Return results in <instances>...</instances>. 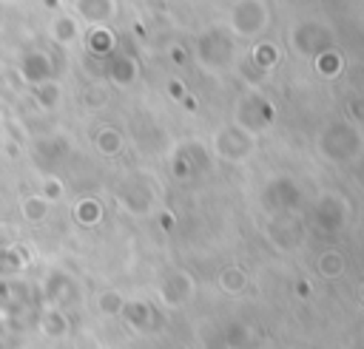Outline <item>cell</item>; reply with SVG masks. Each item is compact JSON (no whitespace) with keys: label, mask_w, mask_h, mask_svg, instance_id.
<instances>
[{"label":"cell","mask_w":364,"mask_h":349,"mask_svg":"<svg viewBox=\"0 0 364 349\" xmlns=\"http://www.w3.org/2000/svg\"><path fill=\"white\" fill-rule=\"evenodd\" d=\"M68 142L63 136H40L31 142V159L43 173H54V167L68 156Z\"/></svg>","instance_id":"1"},{"label":"cell","mask_w":364,"mask_h":349,"mask_svg":"<svg viewBox=\"0 0 364 349\" xmlns=\"http://www.w3.org/2000/svg\"><path fill=\"white\" fill-rule=\"evenodd\" d=\"M17 74H20V82H26V85H40V82H48L51 77H54V65H51V57L48 54H43V51H31V54H26L23 57V62H20V68H17Z\"/></svg>","instance_id":"2"},{"label":"cell","mask_w":364,"mask_h":349,"mask_svg":"<svg viewBox=\"0 0 364 349\" xmlns=\"http://www.w3.org/2000/svg\"><path fill=\"white\" fill-rule=\"evenodd\" d=\"M28 264V255L20 244H0V278H17Z\"/></svg>","instance_id":"3"},{"label":"cell","mask_w":364,"mask_h":349,"mask_svg":"<svg viewBox=\"0 0 364 349\" xmlns=\"http://www.w3.org/2000/svg\"><path fill=\"white\" fill-rule=\"evenodd\" d=\"M48 213H51V201H48L46 196H40V193H28V196L20 199V216H23L26 221H31V224H43V221L48 218Z\"/></svg>","instance_id":"4"},{"label":"cell","mask_w":364,"mask_h":349,"mask_svg":"<svg viewBox=\"0 0 364 349\" xmlns=\"http://www.w3.org/2000/svg\"><path fill=\"white\" fill-rule=\"evenodd\" d=\"M100 218H102V204H100L97 199L82 196V199L74 204V221H77V224L94 227V224H100Z\"/></svg>","instance_id":"5"},{"label":"cell","mask_w":364,"mask_h":349,"mask_svg":"<svg viewBox=\"0 0 364 349\" xmlns=\"http://www.w3.org/2000/svg\"><path fill=\"white\" fill-rule=\"evenodd\" d=\"M40 332L48 335V338H63V335L68 332L65 315H63L57 306H48V309L43 312V318H40Z\"/></svg>","instance_id":"6"},{"label":"cell","mask_w":364,"mask_h":349,"mask_svg":"<svg viewBox=\"0 0 364 349\" xmlns=\"http://www.w3.org/2000/svg\"><path fill=\"white\" fill-rule=\"evenodd\" d=\"M94 145H97V150H100L102 156H117V153L122 150V136H119V131H117V128L105 125V128H100V131H97Z\"/></svg>","instance_id":"7"},{"label":"cell","mask_w":364,"mask_h":349,"mask_svg":"<svg viewBox=\"0 0 364 349\" xmlns=\"http://www.w3.org/2000/svg\"><path fill=\"white\" fill-rule=\"evenodd\" d=\"M34 102H37V108H43V111H51V108L60 102V85H57L54 79L34 85Z\"/></svg>","instance_id":"8"},{"label":"cell","mask_w":364,"mask_h":349,"mask_svg":"<svg viewBox=\"0 0 364 349\" xmlns=\"http://www.w3.org/2000/svg\"><path fill=\"white\" fill-rule=\"evenodd\" d=\"M119 315H125V321H128L131 326H145L148 318H151V306L142 304V301H125Z\"/></svg>","instance_id":"9"},{"label":"cell","mask_w":364,"mask_h":349,"mask_svg":"<svg viewBox=\"0 0 364 349\" xmlns=\"http://www.w3.org/2000/svg\"><path fill=\"white\" fill-rule=\"evenodd\" d=\"M40 196H46L51 204L60 201V199L65 196V184H63V179L54 176V173H46L43 182H40Z\"/></svg>","instance_id":"10"},{"label":"cell","mask_w":364,"mask_h":349,"mask_svg":"<svg viewBox=\"0 0 364 349\" xmlns=\"http://www.w3.org/2000/svg\"><path fill=\"white\" fill-rule=\"evenodd\" d=\"M122 295L119 292H114V289H105V292H100V298H97V306H100V312H105V315H119L122 312Z\"/></svg>","instance_id":"11"},{"label":"cell","mask_w":364,"mask_h":349,"mask_svg":"<svg viewBox=\"0 0 364 349\" xmlns=\"http://www.w3.org/2000/svg\"><path fill=\"white\" fill-rule=\"evenodd\" d=\"M134 77H136V65H134L131 60H117V62L111 65V79H114L117 85H128Z\"/></svg>","instance_id":"12"},{"label":"cell","mask_w":364,"mask_h":349,"mask_svg":"<svg viewBox=\"0 0 364 349\" xmlns=\"http://www.w3.org/2000/svg\"><path fill=\"white\" fill-rule=\"evenodd\" d=\"M318 267H321V272H324L327 278H336V275L344 272V258H341L338 253H324V255L318 258Z\"/></svg>","instance_id":"13"},{"label":"cell","mask_w":364,"mask_h":349,"mask_svg":"<svg viewBox=\"0 0 364 349\" xmlns=\"http://www.w3.org/2000/svg\"><path fill=\"white\" fill-rule=\"evenodd\" d=\"M74 37H77V26H74V20H65V17H63V20L54 23V40H57V43L68 45Z\"/></svg>","instance_id":"14"},{"label":"cell","mask_w":364,"mask_h":349,"mask_svg":"<svg viewBox=\"0 0 364 349\" xmlns=\"http://www.w3.org/2000/svg\"><path fill=\"white\" fill-rule=\"evenodd\" d=\"M105 99H108V96H105V88H102V85H88L85 94H82L85 108H102Z\"/></svg>","instance_id":"15"},{"label":"cell","mask_w":364,"mask_h":349,"mask_svg":"<svg viewBox=\"0 0 364 349\" xmlns=\"http://www.w3.org/2000/svg\"><path fill=\"white\" fill-rule=\"evenodd\" d=\"M222 287H225V292H242V287H245V275L239 272V270H225L222 272Z\"/></svg>","instance_id":"16"},{"label":"cell","mask_w":364,"mask_h":349,"mask_svg":"<svg viewBox=\"0 0 364 349\" xmlns=\"http://www.w3.org/2000/svg\"><path fill=\"white\" fill-rule=\"evenodd\" d=\"M88 45H91V51H94V54H105V51H111V45H114V43H111V34H108V31L97 28V31L91 34V43H88Z\"/></svg>","instance_id":"17"}]
</instances>
